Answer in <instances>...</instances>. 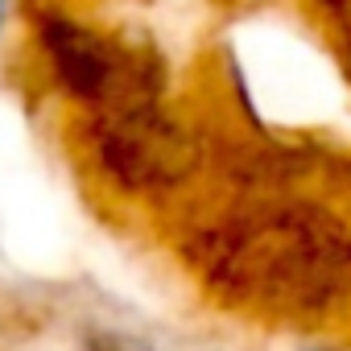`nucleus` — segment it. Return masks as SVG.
Segmentation results:
<instances>
[{
    "label": "nucleus",
    "instance_id": "obj_1",
    "mask_svg": "<svg viewBox=\"0 0 351 351\" xmlns=\"http://www.w3.org/2000/svg\"><path fill=\"white\" fill-rule=\"evenodd\" d=\"M83 351H153V347L136 335H124V330H95V335H87Z\"/></svg>",
    "mask_w": 351,
    "mask_h": 351
}]
</instances>
